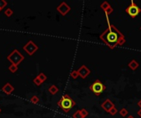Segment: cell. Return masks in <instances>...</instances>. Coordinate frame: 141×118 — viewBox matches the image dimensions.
Listing matches in <instances>:
<instances>
[{
    "label": "cell",
    "mask_w": 141,
    "mask_h": 118,
    "mask_svg": "<svg viewBox=\"0 0 141 118\" xmlns=\"http://www.w3.org/2000/svg\"><path fill=\"white\" fill-rule=\"evenodd\" d=\"M108 112L110 113L111 115H112V116H115V115L116 114V113L118 112V110H117V108H116V107L114 106V107H113L111 108V109L110 111H109Z\"/></svg>",
    "instance_id": "21"
},
{
    "label": "cell",
    "mask_w": 141,
    "mask_h": 118,
    "mask_svg": "<svg viewBox=\"0 0 141 118\" xmlns=\"http://www.w3.org/2000/svg\"><path fill=\"white\" fill-rule=\"evenodd\" d=\"M7 59L12 63V64L18 66L22 61L24 60V56L22 55L17 49H14V50L7 57Z\"/></svg>",
    "instance_id": "3"
},
{
    "label": "cell",
    "mask_w": 141,
    "mask_h": 118,
    "mask_svg": "<svg viewBox=\"0 0 141 118\" xmlns=\"http://www.w3.org/2000/svg\"><path fill=\"white\" fill-rule=\"evenodd\" d=\"M23 50L26 51V53L30 56H32L33 54L38 50V46L36 45L32 40L27 42L23 46Z\"/></svg>",
    "instance_id": "6"
},
{
    "label": "cell",
    "mask_w": 141,
    "mask_h": 118,
    "mask_svg": "<svg viewBox=\"0 0 141 118\" xmlns=\"http://www.w3.org/2000/svg\"><path fill=\"white\" fill-rule=\"evenodd\" d=\"M101 106H102V107L103 108L104 110L108 112L113 107H114V104H113V103L110 100V99L107 98V99H106V100L102 103Z\"/></svg>",
    "instance_id": "10"
},
{
    "label": "cell",
    "mask_w": 141,
    "mask_h": 118,
    "mask_svg": "<svg viewBox=\"0 0 141 118\" xmlns=\"http://www.w3.org/2000/svg\"><path fill=\"white\" fill-rule=\"evenodd\" d=\"M125 12L128 13V14L132 18H135L140 13L141 9H140L139 7H138L137 4L134 3V1H131L130 5H129L128 7H126Z\"/></svg>",
    "instance_id": "5"
},
{
    "label": "cell",
    "mask_w": 141,
    "mask_h": 118,
    "mask_svg": "<svg viewBox=\"0 0 141 118\" xmlns=\"http://www.w3.org/2000/svg\"><path fill=\"white\" fill-rule=\"evenodd\" d=\"M138 106L141 108V99H140V100L139 101V103H138Z\"/></svg>",
    "instance_id": "27"
},
{
    "label": "cell",
    "mask_w": 141,
    "mask_h": 118,
    "mask_svg": "<svg viewBox=\"0 0 141 118\" xmlns=\"http://www.w3.org/2000/svg\"><path fill=\"white\" fill-rule=\"evenodd\" d=\"M80 111H81V114H82V116H83V118L86 117V116H87L88 115V112L87 110H86L85 108H83V109L80 110Z\"/></svg>",
    "instance_id": "24"
},
{
    "label": "cell",
    "mask_w": 141,
    "mask_h": 118,
    "mask_svg": "<svg viewBox=\"0 0 141 118\" xmlns=\"http://www.w3.org/2000/svg\"><path fill=\"white\" fill-rule=\"evenodd\" d=\"M113 12V8L111 7H109L107 11H105V13H106V16H108V15H110L111 13H112Z\"/></svg>",
    "instance_id": "25"
},
{
    "label": "cell",
    "mask_w": 141,
    "mask_h": 118,
    "mask_svg": "<svg viewBox=\"0 0 141 118\" xmlns=\"http://www.w3.org/2000/svg\"><path fill=\"white\" fill-rule=\"evenodd\" d=\"M90 89L92 90L95 95L99 96L106 89V86L103 85V83H102V81H100L99 80H96L90 85Z\"/></svg>",
    "instance_id": "4"
},
{
    "label": "cell",
    "mask_w": 141,
    "mask_h": 118,
    "mask_svg": "<svg viewBox=\"0 0 141 118\" xmlns=\"http://www.w3.org/2000/svg\"><path fill=\"white\" fill-rule=\"evenodd\" d=\"M70 76L72 77L73 79H77V78H78V77L79 76L78 71H73L70 73Z\"/></svg>",
    "instance_id": "19"
},
{
    "label": "cell",
    "mask_w": 141,
    "mask_h": 118,
    "mask_svg": "<svg viewBox=\"0 0 141 118\" xmlns=\"http://www.w3.org/2000/svg\"><path fill=\"white\" fill-rule=\"evenodd\" d=\"M111 7V6L110 5V3H109L108 2H107V1H104V2L101 4V7H102V9H103L104 12L107 11V9H108L109 7Z\"/></svg>",
    "instance_id": "13"
},
{
    "label": "cell",
    "mask_w": 141,
    "mask_h": 118,
    "mask_svg": "<svg viewBox=\"0 0 141 118\" xmlns=\"http://www.w3.org/2000/svg\"><path fill=\"white\" fill-rule=\"evenodd\" d=\"M33 83L36 85H37V86H40V85L42 84V82H41V80H40L37 76L36 77V78L33 80Z\"/></svg>",
    "instance_id": "22"
},
{
    "label": "cell",
    "mask_w": 141,
    "mask_h": 118,
    "mask_svg": "<svg viewBox=\"0 0 141 118\" xmlns=\"http://www.w3.org/2000/svg\"><path fill=\"white\" fill-rule=\"evenodd\" d=\"M127 118H135L133 116H131V115H130V116H128V117H127Z\"/></svg>",
    "instance_id": "28"
},
{
    "label": "cell",
    "mask_w": 141,
    "mask_h": 118,
    "mask_svg": "<svg viewBox=\"0 0 141 118\" xmlns=\"http://www.w3.org/2000/svg\"><path fill=\"white\" fill-rule=\"evenodd\" d=\"M39 101H40V99H39V98L37 96H36V95H34V96H32L31 98V102L32 103H34V104H37L39 103Z\"/></svg>",
    "instance_id": "17"
},
{
    "label": "cell",
    "mask_w": 141,
    "mask_h": 118,
    "mask_svg": "<svg viewBox=\"0 0 141 118\" xmlns=\"http://www.w3.org/2000/svg\"><path fill=\"white\" fill-rule=\"evenodd\" d=\"M0 112H1V108H0Z\"/></svg>",
    "instance_id": "29"
},
{
    "label": "cell",
    "mask_w": 141,
    "mask_h": 118,
    "mask_svg": "<svg viewBox=\"0 0 141 118\" xmlns=\"http://www.w3.org/2000/svg\"><path fill=\"white\" fill-rule=\"evenodd\" d=\"M77 71H78L79 75V76L81 77L82 79H85L86 77H87L91 73V71L85 65H82L79 68V70H77Z\"/></svg>",
    "instance_id": "8"
},
{
    "label": "cell",
    "mask_w": 141,
    "mask_h": 118,
    "mask_svg": "<svg viewBox=\"0 0 141 118\" xmlns=\"http://www.w3.org/2000/svg\"><path fill=\"white\" fill-rule=\"evenodd\" d=\"M140 30H141V27H140Z\"/></svg>",
    "instance_id": "30"
},
{
    "label": "cell",
    "mask_w": 141,
    "mask_h": 118,
    "mask_svg": "<svg viewBox=\"0 0 141 118\" xmlns=\"http://www.w3.org/2000/svg\"><path fill=\"white\" fill-rule=\"evenodd\" d=\"M73 118H83V116L81 114V111L78 110L73 114Z\"/></svg>",
    "instance_id": "16"
},
{
    "label": "cell",
    "mask_w": 141,
    "mask_h": 118,
    "mask_svg": "<svg viewBox=\"0 0 141 118\" xmlns=\"http://www.w3.org/2000/svg\"><path fill=\"white\" fill-rule=\"evenodd\" d=\"M119 113L121 116H126L127 114H128V111H127V109H125V108H121Z\"/></svg>",
    "instance_id": "20"
},
{
    "label": "cell",
    "mask_w": 141,
    "mask_h": 118,
    "mask_svg": "<svg viewBox=\"0 0 141 118\" xmlns=\"http://www.w3.org/2000/svg\"><path fill=\"white\" fill-rule=\"evenodd\" d=\"M4 13H5V15L8 16V17H10L11 16H12L13 14V11L12 10L11 8H7L5 12H4Z\"/></svg>",
    "instance_id": "18"
},
{
    "label": "cell",
    "mask_w": 141,
    "mask_h": 118,
    "mask_svg": "<svg viewBox=\"0 0 141 118\" xmlns=\"http://www.w3.org/2000/svg\"><path fill=\"white\" fill-rule=\"evenodd\" d=\"M128 66L130 68L131 70H133V71H135V70H136L137 68L139 67V62H137V61H135V60H131L129 63H128Z\"/></svg>",
    "instance_id": "11"
},
{
    "label": "cell",
    "mask_w": 141,
    "mask_h": 118,
    "mask_svg": "<svg viewBox=\"0 0 141 118\" xmlns=\"http://www.w3.org/2000/svg\"><path fill=\"white\" fill-rule=\"evenodd\" d=\"M7 4H8V3L6 1H4V0H0V11L5 7L7 6Z\"/></svg>",
    "instance_id": "23"
},
{
    "label": "cell",
    "mask_w": 141,
    "mask_h": 118,
    "mask_svg": "<svg viewBox=\"0 0 141 118\" xmlns=\"http://www.w3.org/2000/svg\"><path fill=\"white\" fill-rule=\"evenodd\" d=\"M137 114H138V116H140V117H141V108H140V109L137 112Z\"/></svg>",
    "instance_id": "26"
},
{
    "label": "cell",
    "mask_w": 141,
    "mask_h": 118,
    "mask_svg": "<svg viewBox=\"0 0 141 118\" xmlns=\"http://www.w3.org/2000/svg\"><path fill=\"white\" fill-rule=\"evenodd\" d=\"M37 77H38V78H39L40 80H41V82H42V83L45 82V81L47 80V76L45 75L43 73V72H41V73H40V74L37 75Z\"/></svg>",
    "instance_id": "15"
},
{
    "label": "cell",
    "mask_w": 141,
    "mask_h": 118,
    "mask_svg": "<svg viewBox=\"0 0 141 118\" xmlns=\"http://www.w3.org/2000/svg\"><path fill=\"white\" fill-rule=\"evenodd\" d=\"M17 69H18V66L14 64H12L11 66H8V70L10 71L12 73H15V72L17 71Z\"/></svg>",
    "instance_id": "14"
},
{
    "label": "cell",
    "mask_w": 141,
    "mask_h": 118,
    "mask_svg": "<svg viewBox=\"0 0 141 118\" xmlns=\"http://www.w3.org/2000/svg\"><path fill=\"white\" fill-rule=\"evenodd\" d=\"M100 39H102L111 49L115 48L118 45L124 44L125 42L124 35L111 24L108 25V28L100 35Z\"/></svg>",
    "instance_id": "1"
},
{
    "label": "cell",
    "mask_w": 141,
    "mask_h": 118,
    "mask_svg": "<svg viewBox=\"0 0 141 118\" xmlns=\"http://www.w3.org/2000/svg\"><path fill=\"white\" fill-rule=\"evenodd\" d=\"M76 105V103L73 100L70 96L68 94H65L58 102V106L65 112H69L73 107Z\"/></svg>",
    "instance_id": "2"
},
{
    "label": "cell",
    "mask_w": 141,
    "mask_h": 118,
    "mask_svg": "<svg viewBox=\"0 0 141 118\" xmlns=\"http://www.w3.org/2000/svg\"><path fill=\"white\" fill-rule=\"evenodd\" d=\"M49 92L51 93V94H57L58 92H59V89H58V87L56 85H52L51 87L49 88Z\"/></svg>",
    "instance_id": "12"
},
{
    "label": "cell",
    "mask_w": 141,
    "mask_h": 118,
    "mask_svg": "<svg viewBox=\"0 0 141 118\" xmlns=\"http://www.w3.org/2000/svg\"><path fill=\"white\" fill-rule=\"evenodd\" d=\"M2 91L7 94V95H9L11 94L13 91H14V87L10 84V83H6L5 85H3V87L2 88Z\"/></svg>",
    "instance_id": "9"
},
{
    "label": "cell",
    "mask_w": 141,
    "mask_h": 118,
    "mask_svg": "<svg viewBox=\"0 0 141 118\" xmlns=\"http://www.w3.org/2000/svg\"><path fill=\"white\" fill-rule=\"evenodd\" d=\"M71 10V7L68 5L65 2H62L60 5L57 7V11L60 13L62 16H65L67 13Z\"/></svg>",
    "instance_id": "7"
}]
</instances>
